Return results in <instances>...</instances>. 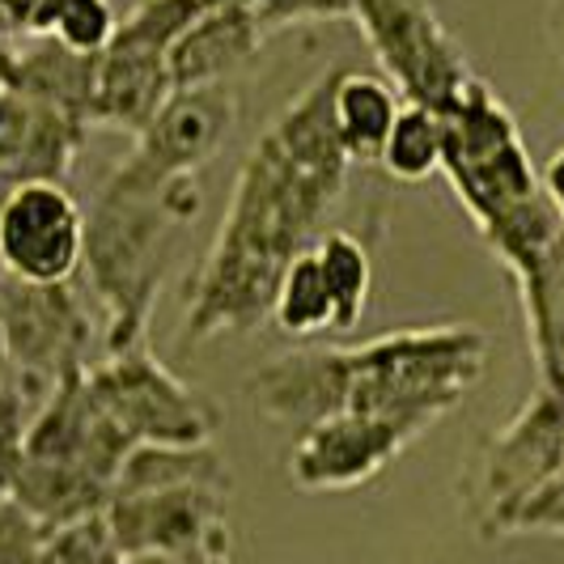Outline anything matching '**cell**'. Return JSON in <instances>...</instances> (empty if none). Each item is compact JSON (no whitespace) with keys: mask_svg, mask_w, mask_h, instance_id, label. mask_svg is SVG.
Segmentation results:
<instances>
[{"mask_svg":"<svg viewBox=\"0 0 564 564\" xmlns=\"http://www.w3.org/2000/svg\"><path fill=\"white\" fill-rule=\"evenodd\" d=\"M352 22L403 102L442 115L476 77L463 43L429 0H352Z\"/></svg>","mask_w":564,"mask_h":564,"instance_id":"ba28073f","label":"cell"},{"mask_svg":"<svg viewBox=\"0 0 564 564\" xmlns=\"http://www.w3.org/2000/svg\"><path fill=\"white\" fill-rule=\"evenodd\" d=\"M272 327L297 339L336 332V302H332V289H327L314 247L284 268L276 297H272Z\"/></svg>","mask_w":564,"mask_h":564,"instance_id":"7402d4cb","label":"cell"},{"mask_svg":"<svg viewBox=\"0 0 564 564\" xmlns=\"http://www.w3.org/2000/svg\"><path fill=\"white\" fill-rule=\"evenodd\" d=\"M318 268L327 276L332 302H336V332H352L369 311V289H373V259L369 247L352 229H327L318 242Z\"/></svg>","mask_w":564,"mask_h":564,"instance_id":"44dd1931","label":"cell"},{"mask_svg":"<svg viewBox=\"0 0 564 564\" xmlns=\"http://www.w3.org/2000/svg\"><path fill=\"white\" fill-rule=\"evenodd\" d=\"M43 564H128V556L115 543L107 513H89L43 535Z\"/></svg>","mask_w":564,"mask_h":564,"instance_id":"d4e9b609","label":"cell"},{"mask_svg":"<svg viewBox=\"0 0 564 564\" xmlns=\"http://www.w3.org/2000/svg\"><path fill=\"white\" fill-rule=\"evenodd\" d=\"M34 399L18 387V382H4L0 387V501L13 492V484L22 476V463H26V429L34 416Z\"/></svg>","mask_w":564,"mask_h":564,"instance_id":"484cf974","label":"cell"},{"mask_svg":"<svg viewBox=\"0 0 564 564\" xmlns=\"http://www.w3.org/2000/svg\"><path fill=\"white\" fill-rule=\"evenodd\" d=\"M539 387L564 391V226L513 276Z\"/></svg>","mask_w":564,"mask_h":564,"instance_id":"ac0fdd59","label":"cell"},{"mask_svg":"<svg viewBox=\"0 0 564 564\" xmlns=\"http://www.w3.org/2000/svg\"><path fill=\"white\" fill-rule=\"evenodd\" d=\"M564 467V391L539 387L497 433H488L458 484L463 513L480 539H506L513 509Z\"/></svg>","mask_w":564,"mask_h":564,"instance_id":"5b68a950","label":"cell"},{"mask_svg":"<svg viewBox=\"0 0 564 564\" xmlns=\"http://www.w3.org/2000/svg\"><path fill=\"white\" fill-rule=\"evenodd\" d=\"M204 208L199 174H170L132 149L85 208L89 289L102 306V352L144 344L166 263Z\"/></svg>","mask_w":564,"mask_h":564,"instance_id":"3957f363","label":"cell"},{"mask_svg":"<svg viewBox=\"0 0 564 564\" xmlns=\"http://www.w3.org/2000/svg\"><path fill=\"white\" fill-rule=\"evenodd\" d=\"M229 488L183 484L115 497L107 522L123 556H226L234 552L229 535Z\"/></svg>","mask_w":564,"mask_h":564,"instance_id":"9c48e42d","label":"cell"},{"mask_svg":"<svg viewBox=\"0 0 564 564\" xmlns=\"http://www.w3.org/2000/svg\"><path fill=\"white\" fill-rule=\"evenodd\" d=\"M94 85L98 56H77L52 34H22L0 43V89H13L89 123Z\"/></svg>","mask_w":564,"mask_h":564,"instance_id":"e0dca14e","label":"cell"},{"mask_svg":"<svg viewBox=\"0 0 564 564\" xmlns=\"http://www.w3.org/2000/svg\"><path fill=\"white\" fill-rule=\"evenodd\" d=\"M539 187H543V196H547V204L556 208V217L564 221V144L539 166Z\"/></svg>","mask_w":564,"mask_h":564,"instance_id":"f546056e","label":"cell"},{"mask_svg":"<svg viewBox=\"0 0 564 564\" xmlns=\"http://www.w3.org/2000/svg\"><path fill=\"white\" fill-rule=\"evenodd\" d=\"M0 327L13 369L9 382L34 403L102 357V327L73 281L30 284L0 276Z\"/></svg>","mask_w":564,"mask_h":564,"instance_id":"52a82bcc","label":"cell"},{"mask_svg":"<svg viewBox=\"0 0 564 564\" xmlns=\"http://www.w3.org/2000/svg\"><path fill=\"white\" fill-rule=\"evenodd\" d=\"M43 527L13 497L0 501V564H43Z\"/></svg>","mask_w":564,"mask_h":564,"instance_id":"83f0119b","label":"cell"},{"mask_svg":"<svg viewBox=\"0 0 564 564\" xmlns=\"http://www.w3.org/2000/svg\"><path fill=\"white\" fill-rule=\"evenodd\" d=\"M56 0H0V43L4 39H22L39 34Z\"/></svg>","mask_w":564,"mask_h":564,"instance_id":"f1b7e54d","label":"cell"},{"mask_svg":"<svg viewBox=\"0 0 564 564\" xmlns=\"http://www.w3.org/2000/svg\"><path fill=\"white\" fill-rule=\"evenodd\" d=\"M509 535H564V467L513 509L506 527Z\"/></svg>","mask_w":564,"mask_h":564,"instance_id":"4316f807","label":"cell"},{"mask_svg":"<svg viewBox=\"0 0 564 564\" xmlns=\"http://www.w3.org/2000/svg\"><path fill=\"white\" fill-rule=\"evenodd\" d=\"M403 98L382 73L373 68H344L332 89V115H336L339 144L352 166H378L382 144L395 128Z\"/></svg>","mask_w":564,"mask_h":564,"instance_id":"d6986e66","label":"cell"},{"mask_svg":"<svg viewBox=\"0 0 564 564\" xmlns=\"http://www.w3.org/2000/svg\"><path fill=\"white\" fill-rule=\"evenodd\" d=\"M89 132L77 115L0 89V174L13 183H64Z\"/></svg>","mask_w":564,"mask_h":564,"instance_id":"9a60e30c","label":"cell"},{"mask_svg":"<svg viewBox=\"0 0 564 564\" xmlns=\"http://www.w3.org/2000/svg\"><path fill=\"white\" fill-rule=\"evenodd\" d=\"M89 395L137 446H204L221 429L217 399L183 382L149 344L102 352L85 369Z\"/></svg>","mask_w":564,"mask_h":564,"instance_id":"8992f818","label":"cell"},{"mask_svg":"<svg viewBox=\"0 0 564 564\" xmlns=\"http://www.w3.org/2000/svg\"><path fill=\"white\" fill-rule=\"evenodd\" d=\"M132 446L137 442L98 408V399L89 395L85 373L64 378L56 391L39 399L26 429V463L82 467L89 476L107 480L111 488Z\"/></svg>","mask_w":564,"mask_h":564,"instance_id":"7c38bea8","label":"cell"},{"mask_svg":"<svg viewBox=\"0 0 564 564\" xmlns=\"http://www.w3.org/2000/svg\"><path fill=\"white\" fill-rule=\"evenodd\" d=\"M119 13L111 0H56L39 34L59 39L77 56H102L119 34Z\"/></svg>","mask_w":564,"mask_h":564,"instance_id":"cb8c5ba5","label":"cell"},{"mask_svg":"<svg viewBox=\"0 0 564 564\" xmlns=\"http://www.w3.org/2000/svg\"><path fill=\"white\" fill-rule=\"evenodd\" d=\"M424 429L391 416L336 412L297 429L289 451V484L297 492H348L378 480L399 454L416 446Z\"/></svg>","mask_w":564,"mask_h":564,"instance_id":"30bf717a","label":"cell"},{"mask_svg":"<svg viewBox=\"0 0 564 564\" xmlns=\"http://www.w3.org/2000/svg\"><path fill=\"white\" fill-rule=\"evenodd\" d=\"M13 187H18V183L0 174V213H4V204H9V196H13Z\"/></svg>","mask_w":564,"mask_h":564,"instance_id":"d6a6232c","label":"cell"},{"mask_svg":"<svg viewBox=\"0 0 564 564\" xmlns=\"http://www.w3.org/2000/svg\"><path fill=\"white\" fill-rule=\"evenodd\" d=\"M183 484H208V488L234 492L229 463L213 442H204V446H132V454L119 467L115 497L153 492V488H183Z\"/></svg>","mask_w":564,"mask_h":564,"instance_id":"ffe728a7","label":"cell"},{"mask_svg":"<svg viewBox=\"0 0 564 564\" xmlns=\"http://www.w3.org/2000/svg\"><path fill=\"white\" fill-rule=\"evenodd\" d=\"M128 564H234V552L226 556H132Z\"/></svg>","mask_w":564,"mask_h":564,"instance_id":"4dcf8cb0","label":"cell"},{"mask_svg":"<svg viewBox=\"0 0 564 564\" xmlns=\"http://www.w3.org/2000/svg\"><path fill=\"white\" fill-rule=\"evenodd\" d=\"M378 166L387 170L395 183H424L442 170V115L403 102L391 137L382 144Z\"/></svg>","mask_w":564,"mask_h":564,"instance_id":"603a6c76","label":"cell"},{"mask_svg":"<svg viewBox=\"0 0 564 564\" xmlns=\"http://www.w3.org/2000/svg\"><path fill=\"white\" fill-rule=\"evenodd\" d=\"M85 254V208L64 183H18L0 213V272L30 284H64Z\"/></svg>","mask_w":564,"mask_h":564,"instance_id":"8fae6325","label":"cell"},{"mask_svg":"<svg viewBox=\"0 0 564 564\" xmlns=\"http://www.w3.org/2000/svg\"><path fill=\"white\" fill-rule=\"evenodd\" d=\"M170 94H174V82H170L166 52L115 39L111 47L98 56V85H94L89 128L123 132V137L137 141L144 128L158 119V111L170 102Z\"/></svg>","mask_w":564,"mask_h":564,"instance_id":"2e32d148","label":"cell"},{"mask_svg":"<svg viewBox=\"0 0 564 564\" xmlns=\"http://www.w3.org/2000/svg\"><path fill=\"white\" fill-rule=\"evenodd\" d=\"M13 378V369H9V348H4V327H0V387Z\"/></svg>","mask_w":564,"mask_h":564,"instance_id":"1f68e13d","label":"cell"},{"mask_svg":"<svg viewBox=\"0 0 564 564\" xmlns=\"http://www.w3.org/2000/svg\"><path fill=\"white\" fill-rule=\"evenodd\" d=\"M0 276H4V272H0Z\"/></svg>","mask_w":564,"mask_h":564,"instance_id":"836d02e7","label":"cell"},{"mask_svg":"<svg viewBox=\"0 0 564 564\" xmlns=\"http://www.w3.org/2000/svg\"><path fill=\"white\" fill-rule=\"evenodd\" d=\"M336 68L284 107L242 158L226 217L183 293V348L254 336L272 323L284 268L327 234L348 187V153L332 115Z\"/></svg>","mask_w":564,"mask_h":564,"instance_id":"6da1fadb","label":"cell"},{"mask_svg":"<svg viewBox=\"0 0 564 564\" xmlns=\"http://www.w3.org/2000/svg\"><path fill=\"white\" fill-rule=\"evenodd\" d=\"M488 336L476 323L403 327L348 348H293L254 369L247 399L254 416L306 424L336 412L391 416L433 429L484 382Z\"/></svg>","mask_w":564,"mask_h":564,"instance_id":"7a4b0ae2","label":"cell"},{"mask_svg":"<svg viewBox=\"0 0 564 564\" xmlns=\"http://www.w3.org/2000/svg\"><path fill=\"white\" fill-rule=\"evenodd\" d=\"M281 34L268 4L259 0H229L208 13H199L166 47V68L174 89H196V85H226L234 73H242L268 39Z\"/></svg>","mask_w":564,"mask_h":564,"instance_id":"4fadbf2b","label":"cell"},{"mask_svg":"<svg viewBox=\"0 0 564 564\" xmlns=\"http://www.w3.org/2000/svg\"><path fill=\"white\" fill-rule=\"evenodd\" d=\"M238 128V94L226 85L174 89L158 119L137 137V153L170 174H199L221 158Z\"/></svg>","mask_w":564,"mask_h":564,"instance_id":"5bb4252c","label":"cell"},{"mask_svg":"<svg viewBox=\"0 0 564 564\" xmlns=\"http://www.w3.org/2000/svg\"><path fill=\"white\" fill-rule=\"evenodd\" d=\"M442 174L476 229L543 192L518 119L484 77H471L442 111Z\"/></svg>","mask_w":564,"mask_h":564,"instance_id":"277c9868","label":"cell"}]
</instances>
